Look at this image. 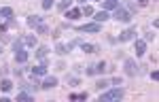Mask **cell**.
Masks as SVG:
<instances>
[{
    "label": "cell",
    "instance_id": "obj_1",
    "mask_svg": "<svg viewBox=\"0 0 159 102\" xmlns=\"http://www.w3.org/2000/svg\"><path fill=\"white\" fill-rule=\"evenodd\" d=\"M121 98H123L121 87H115V89H108L106 94H100V102H115V100H121Z\"/></svg>",
    "mask_w": 159,
    "mask_h": 102
},
{
    "label": "cell",
    "instance_id": "obj_2",
    "mask_svg": "<svg viewBox=\"0 0 159 102\" xmlns=\"http://www.w3.org/2000/svg\"><path fill=\"white\" fill-rule=\"evenodd\" d=\"M115 19H117V21H123V24H127V21L132 19V13L125 11V9H121V7H117V9H115Z\"/></svg>",
    "mask_w": 159,
    "mask_h": 102
},
{
    "label": "cell",
    "instance_id": "obj_3",
    "mask_svg": "<svg viewBox=\"0 0 159 102\" xmlns=\"http://www.w3.org/2000/svg\"><path fill=\"white\" fill-rule=\"evenodd\" d=\"M123 68H125V75H129V76H134L136 72H138V64H136L134 58H127V60H125V66H123Z\"/></svg>",
    "mask_w": 159,
    "mask_h": 102
},
{
    "label": "cell",
    "instance_id": "obj_4",
    "mask_svg": "<svg viewBox=\"0 0 159 102\" xmlns=\"http://www.w3.org/2000/svg\"><path fill=\"white\" fill-rule=\"evenodd\" d=\"M119 40H121V43H125V40H136V28L123 30L121 34H119Z\"/></svg>",
    "mask_w": 159,
    "mask_h": 102
},
{
    "label": "cell",
    "instance_id": "obj_5",
    "mask_svg": "<svg viewBox=\"0 0 159 102\" xmlns=\"http://www.w3.org/2000/svg\"><path fill=\"white\" fill-rule=\"evenodd\" d=\"M15 62H19V64L28 62V51H25L24 47H17V49H15Z\"/></svg>",
    "mask_w": 159,
    "mask_h": 102
},
{
    "label": "cell",
    "instance_id": "obj_6",
    "mask_svg": "<svg viewBox=\"0 0 159 102\" xmlns=\"http://www.w3.org/2000/svg\"><path fill=\"white\" fill-rule=\"evenodd\" d=\"M79 32H91V34H96V32H100V24H85L79 28Z\"/></svg>",
    "mask_w": 159,
    "mask_h": 102
},
{
    "label": "cell",
    "instance_id": "obj_7",
    "mask_svg": "<svg viewBox=\"0 0 159 102\" xmlns=\"http://www.w3.org/2000/svg\"><path fill=\"white\" fill-rule=\"evenodd\" d=\"M55 85H57V76H47V79L40 83L43 89H51V87H55Z\"/></svg>",
    "mask_w": 159,
    "mask_h": 102
},
{
    "label": "cell",
    "instance_id": "obj_8",
    "mask_svg": "<svg viewBox=\"0 0 159 102\" xmlns=\"http://www.w3.org/2000/svg\"><path fill=\"white\" fill-rule=\"evenodd\" d=\"M45 75H47V64H40V66L32 68V76H45Z\"/></svg>",
    "mask_w": 159,
    "mask_h": 102
},
{
    "label": "cell",
    "instance_id": "obj_9",
    "mask_svg": "<svg viewBox=\"0 0 159 102\" xmlns=\"http://www.w3.org/2000/svg\"><path fill=\"white\" fill-rule=\"evenodd\" d=\"M136 55L140 58V55H144V51H147V40H136Z\"/></svg>",
    "mask_w": 159,
    "mask_h": 102
},
{
    "label": "cell",
    "instance_id": "obj_10",
    "mask_svg": "<svg viewBox=\"0 0 159 102\" xmlns=\"http://www.w3.org/2000/svg\"><path fill=\"white\" fill-rule=\"evenodd\" d=\"M93 15H96V17H93L96 24H104V21L108 19V11H98V13H93Z\"/></svg>",
    "mask_w": 159,
    "mask_h": 102
},
{
    "label": "cell",
    "instance_id": "obj_11",
    "mask_svg": "<svg viewBox=\"0 0 159 102\" xmlns=\"http://www.w3.org/2000/svg\"><path fill=\"white\" fill-rule=\"evenodd\" d=\"M21 40H24L28 47H38V40H36V36H34V34H28V36H24Z\"/></svg>",
    "mask_w": 159,
    "mask_h": 102
},
{
    "label": "cell",
    "instance_id": "obj_12",
    "mask_svg": "<svg viewBox=\"0 0 159 102\" xmlns=\"http://www.w3.org/2000/svg\"><path fill=\"white\" fill-rule=\"evenodd\" d=\"M40 24H43V19H40L38 15H32V17H28V26H30V28H38Z\"/></svg>",
    "mask_w": 159,
    "mask_h": 102
},
{
    "label": "cell",
    "instance_id": "obj_13",
    "mask_svg": "<svg viewBox=\"0 0 159 102\" xmlns=\"http://www.w3.org/2000/svg\"><path fill=\"white\" fill-rule=\"evenodd\" d=\"M104 11H110V9H117L119 7V0H104Z\"/></svg>",
    "mask_w": 159,
    "mask_h": 102
},
{
    "label": "cell",
    "instance_id": "obj_14",
    "mask_svg": "<svg viewBox=\"0 0 159 102\" xmlns=\"http://www.w3.org/2000/svg\"><path fill=\"white\" fill-rule=\"evenodd\" d=\"M70 49H72V45H61V43H57V45H55V51H57L60 55H64V53H68Z\"/></svg>",
    "mask_w": 159,
    "mask_h": 102
},
{
    "label": "cell",
    "instance_id": "obj_15",
    "mask_svg": "<svg viewBox=\"0 0 159 102\" xmlns=\"http://www.w3.org/2000/svg\"><path fill=\"white\" fill-rule=\"evenodd\" d=\"M0 89H2V91H11L13 83L9 81V79H2V81H0Z\"/></svg>",
    "mask_w": 159,
    "mask_h": 102
},
{
    "label": "cell",
    "instance_id": "obj_16",
    "mask_svg": "<svg viewBox=\"0 0 159 102\" xmlns=\"http://www.w3.org/2000/svg\"><path fill=\"white\" fill-rule=\"evenodd\" d=\"M66 17L68 19H79L81 17V9H70V11L66 13Z\"/></svg>",
    "mask_w": 159,
    "mask_h": 102
},
{
    "label": "cell",
    "instance_id": "obj_17",
    "mask_svg": "<svg viewBox=\"0 0 159 102\" xmlns=\"http://www.w3.org/2000/svg\"><path fill=\"white\" fill-rule=\"evenodd\" d=\"M81 45V51H85V53H93V51L98 49V47H93V45H87V43H79Z\"/></svg>",
    "mask_w": 159,
    "mask_h": 102
},
{
    "label": "cell",
    "instance_id": "obj_18",
    "mask_svg": "<svg viewBox=\"0 0 159 102\" xmlns=\"http://www.w3.org/2000/svg\"><path fill=\"white\" fill-rule=\"evenodd\" d=\"M17 100H19V102H30V100H32V96H30L28 91H21V94H17Z\"/></svg>",
    "mask_w": 159,
    "mask_h": 102
},
{
    "label": "cell",
    "instance_id": "obj_19",
    "mask_svg": "<svg viewBox=\"0 0 159 102\" xmlns=\"http://www.w3.org/2000/svg\"><path fill=\"white\" fill-rule=\"evenodd\" d=\"M70 100H87V91H81V94H72Z\"/></svg>",
    "mask_w": 159,
    "mask_h": 102
},
{
    "label": "cell",
    "instance_id": "obj_20",
    "mask_svg": "<svg viewBox=\"0 0 159 102\" xmlns=\"http://www.w3.org/2000/svg\"><path fill=\"white\" fill-rule=\"evenodd\" d=\"M93 66H96V72H100V75L106 70V62H98V64H93Z\"/></svg>",
    "mask_w": 159,
    "mask_h": 102
},
{
    "label": "cell",
    "instance_id": "obj_21",
    "mask_svg": "<svg viewBox=\"0 0 159 102\" xmlns=\"http://www.w3.org/2000/svg\"><path fill=\"white\" fill-rule=\"evenodd\" d=\"M108 87V81H98V83H96V89H98V91H102V89H106Z\"/></svg>",
    "mask_w": 159,
    "mask_h": 102
},
{
    "label": "cell",
    "instance_id": "obj_22",
    "mask_svg": "<svg viewBox=\"0 0 159 102\" xmlns=\"http://www.w3.org/2000/svg\"><path fill=\"white\" fill-rule=\"evenodd\" d=\"M53 4H55V0H43V9H45V11H49Z\"/></svg>",
    "mask_w": 159,
    "mask_h": 102
},
{
    "label": "cell",
    "instance_id": "obj_23",
    "mask_svg": "<svg viewBox=\"0 0 159 102\" xmlns=\"http://www.w3.org/2000/svg\"><path fill=\"white\" fill-rule=\"evenodd\" d=\"M36 30H38V34H49V28H47L45 24H40V26L36 28Z\"/></svg>",
    "mask_w": 159,
    "mask_h": 102
},
{
    "label": "cell",
    "instance_id": "obj_24",
    "mask_svg": "<svg viewBox=\"0 0 159 102\" xmlns=\"http://www.w3.org/2000/svg\"><path fill=\"white\" fill-rule=\"evenodd\" d=\"M36 55H38V58H40V60H43V58H45V55H47V47H38Z\"/></svg>",
    "mask_w": 159,
    "mask_h": 102
},
{
    "label": "cell",
    "instance_id": "obj_25",
    "mask_svg": "<svg viewBox=\"0 0 159 102\" xmlns=\"http://www.w3.org/2000/svg\"><path fill=\"white\" fill-rule=\"evenodd\" d=\"M81 15H93V9H91V7H83V11H81Z\"/></svg>",
    "mask_w": 159,
    "mask_h": 102
},
{
    "label": "cell",
    "instance_id": "obj_26",
    "mask_svg": "<svg viewBox=\"0 0 159 102\" xmlns=\"http://www.w3.org/2000/svg\"><path fill=\"white\" fill-rule=\"evenodd\" d=\"M85 75H98V72H96V66H87Z\"/></svg>",
    "mask_w": 159,
    "mask_h": 102
},
{
    "label": "cell",
    "instance_id": "obj_27",
    "mask_svg": "<svg viewBox=\"0 0 159 102\" xmlns=\"http://www.w3.org/2000/svg\"><path fill=\"white\" fill-rule=\"evenodd\" d=\"M151 79H153V81H157V79H159V72H157V70H153V72H151Z\"/></svg>",
    "mask_w": 159,
    "mask_h": 102
},
{
    "label": "cell",
    "instance_id": "obj_28",
    "mask_svg": "<svg viewBox=\"0 0 159 102\" xmlns=\"http://www.w3.org/2000/svg\"><path fill=\"white\" fill-rule=\"evenodd\" d=\"M110 83H112V85H117V87H119V85H121V79H119V76H117V79H112V81H110Z\"/></svg>",
    "mask_w": 159,
    "mask_h": 102
},
{
    "label": "cell",
    "instance_id": "obj_29",
    "mask_svg": "<svg viewBox=\"0 0 159 102\" xmlns=\"http://www.w3.org/2000/svg\"><path fill=\"white\" fill-rule=\"evenodd\" d=\"M7 28H9V26H4V24L0 26V34H4V32H7Z\"/></svg>",
    "mask_w": 159,
    "mask_h": 102
},
{
    "label": "cell",
    "instance_id": "obj_30",
    "mask_svg": "<svg viewBox=\"0 0 159 102\" xmlns=\"http://www.w3.org/2000/svg\"><path fill=\"white\" fill-rule=\"evenodd\" d=\"M138 4H140V7H147V4H148V0H138Z\"/></svg>",
    "mask_w": 159,
    "mask_h": 102
},
{
    "label": "cell",
    "instance_id": "obj_31",
    "mask_svg": "<svg viewBox=\"0 0 159 102\" xmlns=\"http://www.w3.org/2000/svg\"><path fill=\"white\" fill-rule=\"evenodd\" d=\"M79 2H81V4H85V2H87V0H79Z\"/></svg>",
    "mask_w": 159,
    "mask_h": 102
},
{
    "label": "cell",
    "instance_id": "obj_32",
    "mask_svg": "<svg viewBox=\"0 0 159 102\" xmlns=\"http://www.w3.org/2000/svg\"><path fill=\"white\" fill-rule=\"evenodd\" d=\"M96 2H102V0H96Z\"/></svg>",
    "mask_w": 159,
    "mask_h": 102
},
{
    "label": "cell",
    "instance_id": "obj_33",
    "mask_svg": "<svg viewBox=\"0 0 159 102\" xmlns=\"http://www.w3.org/2000/svg\"><path fill=\"white\" fill-rule=\"evenodd\" d=\"M0 53H2V47H0Z\"/></svg>",
    "mask_w": 159,
    "mask_h": 102
}]
</instances>
